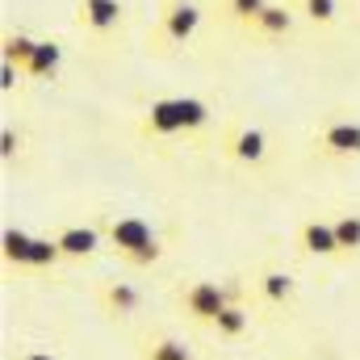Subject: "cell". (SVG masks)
<instances>
[{
	"label": "cell",
	"instance_id": "cell-1",
	"mask_svg": "<svg viewBox=\"0 0 360 360\" xmlns=\"http://www.w3.org/2000/svg\"><path fill=\"white\" fill-rule=\"evenodd\" d=\"M101 231H105L109 248H113L126 264H134V269H151V264L164 256L160 235H155L143 218H130V214H122V218H105Z\"/></svg>",
	"mask_w": 360,
	"mask_h": 360
},
{
	"label": "cell",
	"instance_id": "cell-2",
	"mask_svg": "<svg viewBox=\"0 0 360 360\" xmlns=\"http://www.w3.org/2000/svg\"><path fill=\"white\" fill-rule=\"evenodd\" d=\"M235 302V289H222L214 281H193L188 289H180V310L201 323V327H214V319Z\"/></svg>",
	"mask_w": 360,
	"mask_h": 360
},
{
	"label": "cell",
	"instance_id": "cell-3",
	"mask_svg": "<svg viewBox=\"0 0 360 360\" xmlns=\"http://www.w3.org/2000/svg\"><path fill=\"white\" fill-rule=\"evenodd\" d=\"M222 155L226 160H235V164H260L264 155H269V139H264V130H256V126H231L226 134H222Z\"/></svg>",
	"mask_w": 360,
	"mask_h": 360
},
{
	"label": "cell",
	"instance_id": "cell-4",
	"mask_svg": "<svg viewBox=\"0 0 360 360\" xmlns=\"http://www.w3.org/2000/svg\"><path fill=\"white\" fill-rule=\"evenodd\" d=\"M197 25H201V8L188 4V0H168L164 13H160V38L172 42V46L188 42L197 34Z\"/></svg>",
	"mask_w": 360,
	"mask_h": 360
},
{
	"label": "cell",
	"instance_id": "cell-5",
	"mask_svg": "<svg viewBox=\"0 0 360 360\" xmlns=\"http://www.w3.org/2000/svg\"><path fill=\"white\" fill-rule=\"evenodd\" d=\"M122 0H76V21L89 34H113L122 25Z\"/></svg>",
	"mask_w": 360,
	"mask_h": 360
},
{
	"label": "cell",
	"instance_id": "cell-6",
	"mask_svg": "<svg viewBox=\"0 0 360 360\" xmlns=\"http://www.w3.org/2000/svg\"><path fill=\"white\" fill-rule=\"evenodd\" d=\"M314 147L331 160H344V155H360V126L356 122H331L327 130L314 134Z\"/></svg>",
	"mask_w": 360,
	"mask_h": 360
},
{
	"label": "cell",
	"instance_id": "cell-7",
	"mask_svg": "<svg viewBox=\"0 0 360 360\" xmlns=\"http://www.w3.org/2000/svg\"><path fill=\"white\" fill-rule=\"evenodd\" d=\"M297 243H302L306 256H327V260H331V256H344V252H340V239H335V222H327V218L302 222Z\"/></svg>",
	"mask_w": 360,
	"mask_h": 360
},
{
	"label": "cell",
	"instance_id": "cell-8",
	"mask_svg": "<svg viewBox=\"0 0 360 360\" xmlns=\"http://www.w3.org/2000/svg\"><path fill=\"white\" fill-rule=\"evenodd\" d=\"M180 130H184V122H180V105H176V96L151 101L147 117L139 122V134H147V139H164V134H180Z\"/></svg>",
	"mask_w": 360,
	"mask_h": 360
},
{
	"label": "cell",
	"instance_id": "cell-9",
	"mask_svg": "<svg viewBox=\"0 0 360 360\" xmlns=\"http://www.w3.org/2000/svg\"><path fill=\"white\" fill-rule=\"evenodd\" d=\"M139 302H143V293L130 281H105L101 285V310L109 319H130L139 310Z\"/></svg>",
	"mask_w": 360,
	"mask_h": 360
},
{
	"label": "cell",
	"instance_id": "cell-10",
	"mask_svg": "<svg viewBox=\"0 0 360 360\" xmlns=\"http://www.w3.org/2000/svg\"><path fill=\"white\" fill-rule=\"evenodd\" d=\"M101 226H63L55 239H59V252H63V260H89L92 252L101 248Z\"/></svg>",
	"mask_w": 360,
	"mask_h": 360
},
{
	"label": "cell",
	"instance_id": "cell-11",
	"mask_svg": "<svg viewBox=\"0 0 360 360\" xmlns=\"http://www.w3.org/2000/svg\"><path fill=\"white\" fill-rule=\"evenodd\" d=\"M248 30H252V34H260V38H285V34L293 30V13H289L285 4H264Z\"/></svg>",
	"mask_w": 360,
	"mask_h": 360
},
{
	"label": "cell",
	"instance_id": "cell-12",
	"mask_svg": "<svg viewBox=\"0 0 360 360\" xmlns=\"http://www.w3.org/2000/svg\"><path fill=\"white\" fill-rule=\"evenodd\" d=\"M59 63H63V46H59V42H38L34 59L25 63V76H34V80H55V76H59Z\"/></svg>",
	"mask_w": 360,
	"mask_h": 360
},
{
	"label": "cell",
	"instance_id": "cell-13",
	"mask_svg": "<svg viewBox=\"0 0 360 360\" xmlns=\"http://www.w3.org/2000/svg\"><path fill=\"white\" fill-rule=\"evenodd\" d=\"M139 360H193V352L172 335H147L139 348Z\"/></svg>",
	"mask_w": 360,
	"mask_h": 360
},
{
	"label": "cell",
	"instance_id": "cell-14",
	"mask_svg": "<svg viewBox=\"0 0 360 360\" xmlns=\"http://www.w3.org/2000/svg\"><path fill=\"white\" fill-rule=\"evenodd\" d=\"M248 327H252V314H248L239 302H231V306H226V310L214 319V327H210V331H214L218 340H239Z\"/></svg>",
	"mask_w": 360,
	"mask_h": 360
},
{
	"label": "cell",
	"instance_id": "cell-15",
	"mask_svg": "<svg viewBox=\"0 0 360 360\" xmlns=\"http://www.w3.org/2000/svg\"><path fill=\"white\" fill-rule=\"evenodd\" d=\"M260 297L269 302V306H285L289 297H293V276L289 272H276V269H269V272H260Z\"/></svg>",
	"mask_w": 360,
	"mask_h": 360
},
{
	"label": "cell",
	"instance_id": "cell-16",
	"mask_svg": "<svg viewBox=\"0 0 360 360\" xmlns=\"http://www.w3.org/2000/svg\"><path fill=\"white\" fill-rule=\"evenodd\" d=\"M0 243H4V264H17V269H30V252H34V235H25V231H17V226H8V231L0 235Z\"/></svg>",
	"mask_w": 360,
	"mask_h": 360
},
{
	"label": "cell",
	"instance_id": "cell-17",
	"mask_svg": "<svg viewBox=\"0 0 360 360\" xmlns=\"http://www.w3.org/2000/svg\"><path fill=\"white\" fill-rule=\"evenodd\" d=\"M34 51H38V38H30V34H8L4 38V63H17L21 72L34 59Z\"/></svg>",
	"mask_w": 360,
	"mask_h": 360
},
{
	"label": "cell",
	"instance_id": "cell-18",
	"mask_svg": "<svg viewBox=\"0 0 360 360\" xmlns=\"http://www.w3.org/2000/svg\"><path fill=\"white\" fill-rule=\"evenodd\" d=\"M176 105H180L184 134H193V130H201V126L210 122V105H205V101H197V96H176Z\"/></svg>",
	"mask_w": 360,
	"mask_h": 360
},
{
	"label": "cell",
	"instance_id": "cell-19",
	"mask_svg": "<svg viewBox=\"0 0 360 360\" xmlns=\"http://www.w3.org/2000/svg\"><path fill=\"white\" fill-rule=\"evenodd\" d=\"M335 222V239H340V252H360V214H340L331 218Z\"/></svg>",
	"mask_w": 360,
	"mask_h": 360
},
{
	"label": "cell",
	"instance_id": "cell-20",
	"mask_svg": "<svg viewBox=\"0 0 360 360\" xmlns=\"http://www.w3.org/2000/svg\"><path fill=\"white\" fill-rule=\"evenodd\" d=\"M63 252H59V239H34V252H30V269H51L59 264Z\"/></svg>",
	"mask_w": 360,
	"mask_h": 360
},
{
	"label": "cell",
	"instance_id": "cell-21",
	"mask_svg": "<svg viewBox=\"0 0 360 360\" xmlns=\"http://www.w3.org/2000/svg\"><path fill=\"white\" fill-rule=\"evenodd\" d=\"M302 13H306L314 25H331L335 13H340V4H335V0H302Z\"/></svg>",
	"mask_w": 360,
	"mask_h": 360
},
{
	"label": "cell",
	"instance_id": "cell-22",
	"mask_svg": "<svg viewBox=\"0 0 360 360\" xmlns=\"http://www.w3.org/2000/svg\"><path fill=\"white\" fill-rule=\"evenodd\" d=\"M222 4H226V13H231L235 21L252 25V21H256V13H260V8H264L269 0H222Z\"/></svg>",
	"mask_w": 360,
	"mask_h": 360
},
{
	"label": "cell",
	"instance_id": "cell-23",
	"mask_svg": "<svg viewBox=\"0 0 360 360\" xmlns=\"http://www.w3.org/2000/svg\"><path fill=\"white\" fill-rule=\"evenodd\" d=\"M17 76H21V72H13V63H4V68H0V84H4V92L17 84Z\"/></svg>",
	"mask_w": 360,
	"mask_h": 360
},
{
	"label": "cell",
	"instance_id": "cell-24",
	"mask_svg": "<svg viewBox=\"0 0 360 360\" xmlns=\"http://www.w3.org/2000/svg\"><path fill=\"white\" fill-rule=\"evenodd\" d=\"M13 143H17V139H13V130H4V134H0V151H4V160H8V155H13V151H17V147H13Z\"/></svg>",
	"mask_w": 360,
	"mask_h": 360
},
{
	"label": "cell",
	"instance_id": "cell-25",
	"mask_svg": "<svg viewBox=\"0 0 360 360\" xmlns=\"http://www.w3.org/2000/svg\"><path fill=\"white\" fill-rule=\"evenodd\" d=\"M17 360H55L51 352H38V348H30V352H21Z\"/></svg>",
	"mask_w": 360,
	"mask_h": 360
}]
</instances>
